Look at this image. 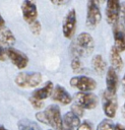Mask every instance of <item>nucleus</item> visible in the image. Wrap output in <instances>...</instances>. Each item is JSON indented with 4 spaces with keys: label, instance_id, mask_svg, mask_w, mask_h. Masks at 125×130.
Here are the masks:
<instances>
[{
    "label": "nucleus",
    "instance_id": "24",
    "mask_svg": "<svg viewBox=\"0 0 125 130\" xmlns=\"http://www.w3.org/2000/svg\"><path fill=\"white\" fill-rule=\"evenodd\" d=\"M29 29L32 30V32L34 35H39L41 32V29H42V26H41V22L39 20H36L35 22L30 23L29 24Z\"/></svg>",
    "mask_w": 125,
    "mask_h": 130
},
{
    "label": "nucleus",
    "instance_id": "23",
    "mask_svg": "<svg viewBox=\"0 0 125 130\" xmlns=\"http://www.w3.org/2000/svg\"><path fill=\"white\" fill-rule=\"evenodd\" d=\"M71 68L76 73H79V72L82 71V65H81V62H80L79 58H73L72 59V61H71Z\"/></svg>",
    "mask_w": 125,
    "mask_h": 130
},
{
    "label": "nucleus",
    "instance_id": "35",
    "mask_svg": "<svg viewBox=\"0 0 125 130\" xmlns=\"http://www.w3.org/2000/svg\"><path fill=\"white\" fill-rule=\"evenodd\" d=\"M63 130H72V129H68V128H64L63 127Z\"/></svg>",
    "mask_w": 125,
    "mask_h": 130
},
{
    "label": "nucleus",
    "instance_id": "25",
    "mask_svg": "<svg viewBox=\"0 0 125 130\" xmlns=\"http://www.w3.org/2000/svg\"><path fill=\"white\" fill-rule=\"evenodd\" d=\"M29 103L32 104V106H33L35 109H42V108L44 107V103H43V102L34 100V99H32V98H29Z\"/></svg>",
    "mask_w": 125,
    "mask_h": 130
},
{
    "label": "nucleus",
    "instance_id": "32",
    "mask_svg": "<svg viewBox=\"0 0 125 130\" xmlns=\"http://www.w3.org/2000/svg\"><path fill=\"white\" fill-rule=\"evenodd\" d=\"M123 86H124V91H125V74L123 76Z\"/></svg>",
    "mask_w": 125,
    "mask_h": 130
},
{
    "label": "nucleus",
    "instance_id": "33",
    "mask_svg": "<svg viewBox=\"0 0 125 130\" xmlns=\"http://www.w3.org/2000/svg\"><path fill=\"white\" fill-rule=\"evenodd\" d=\"M123 115H124V118H125V103L123 105Z\"/></svg>",
    "mask_w": 125,
    "mask_h": 130
},
{
    "label": "nucleus",
    "instance_id": "3",
    "mask_svg": "<svg viewBox=\"0 0 125 130\" xmlns=\"http://www.w3.org/2000/svg\"><path fill=\"white\" fill-rule=\"evenodd\" d=\"M42 74L40 72H20L16 75L14 82L22 88L37 87L42 82Z\"/></svg>",
    "mask_w": 125,
    "mask_h": 130
},
{
    "label": "nucleus",
    "instance_id": "17",
    "mask_svg": "<svg viewBox=\"0 0 125 130\" xmlns=\"http://www.w3.org/2000/svg\"><path fill=\"white\" fill-rule=\"evenodd\" d=\"M110 62L111 67L114 68L116 71H120L123 68V60L120 56V52L113 46L110 51Z\"/></svg>",
    "mask_w": 125,
    "mask_h": 130
},
{
    "label": "nucleus",
    "instance_id": "18",
    "mask_svg": "<svg viewBox=\"0 0 125 130\" xmlns=\"http://www.w3.org/2000/svg\"><path fill=\"white\" fill-rule=\"evenodd\" d=\"M91 65H92L93 70L99 75H102L106 71V68H107L106 61L104 60V58L102 57V55H99V54L98 55H95L92 57V59H91Z\"/></svg>",
    "mask_w": 125,
    "mask_h": 130
},
{
    "label": "nucleus",
    "instance_id": "26",
    "mask_svg": "<svg viewBox=\"0 0 125 130\" xmlns=\"http://www.w3.org/2000/svg\"><path fill=\"white\" fill-rule=\"evenodd\" d=\"M77 130H92V127H91V124L88 121H84L78 126Z\"/></svg>",
    "mask_w": 125,
    "mask_h": 130
},
{
    "label": "nucleus",
    "instance_id": "20",
    "mask_svg": "<svg viewBox=\"0 0 125 130\" xmlns=\"http://www.w3.org/2000/svg\"><path fill=\"white\" fill-rule=\"evenodd\" d=\"M19 130H42V128L34 121L29 119H21L17 123Z\"/></svg>",
    "mask_w": 125,
    "mask_h": 130
},
{
    "label": "nucleus",
    "instance_id": "15",
    "mask_svg": "<svg viewBox=\"0 0 125 130\" xmlns=\"http://www.w3.org/2000/svg\"><path fill=\"white\" fill-rule=\"evenodd\" d=\"M54 90V84L52 81H47L45 83V85L39 89H36L33 91L32 93V99L43 102V100H46L47 98H49L50 95H52Z\"/></svg>",
    "mask_w": 125,
    "mask_h": 130
},
{
    "label": "nucleus",
    "instance_id": "11",
    "mask_svg": "<svg viewBox=\"0 0 125 130\" xmlns=\"http://www.w3.org/2000/svg\"><path fill=\"white\" fill-rule=\"evenodd\" d=\"M21 12L23 19L28 23V25L37 20L38 17V9L37 5L33 1H23L21 4Z\"/></svg>",
    "mask_w": 125,
    "mask_h": 130
},
{
    "label": "nucleus",
    "instance_id": "4",
    "mask_svg": "<svg viewBox=\"0 0 125 130\" xmlns=\"http://www.w3.org/2000/svg\"><path fill=\"white\" fill-rule=\"evenodd\" d=\"M70 85L77 88L79 92H90L96 89L97 82L93 78L85 75H76L70 79Z\"/></svg>",
    "mask_w": 125,
    "mask_h": 130
},
{
    "label": "nucleus",
    "instance_id": "12",
    "mask_svg": "<svg viewBox=\"0 0 125 130\" xmlns=\"http://www.w3.org/2000/svg\"><path fill=\"white\" fill-rule=\"evenodd\" d=\"M118 75H117V71L112 68L109 67L107 69V73H106V87H107V91L111 94L116 95L117 92V88H118Z\"/></svg>",
    "mask_w": 125,
    "mask_h": 130
},
{
    "label": "nucleus",
    "instance_id": "14",
    "mask_svg": "<svg viewBox=\"0 0 125 130\" xmlns=\"http://www.w3.org/2000/svg\"><path fill=\"white\" fill-rule=\"evenodd\" d=\"M52 99L62 105H68L72 102L71 94L62 85H59V84L54 87V90L52 93Z\"/></svg>",
    "mask_w": 125,
    "mask_h": 130
},
{
    "label": "nucleus",
    "instance_id": "21",
    "mask_svg": "<svg viewBox=\"0 0 125 130\" xmlns=\"http://www.w3.org/2000/svg\"><path fill=\"white\" fill-rule=\"evenodd\" d=\"M115 126L116 125H114L111 120L105 119L99 123V125L97 126V130H115Z\"/></svg>",
    "mask_w": 125,
    "mask_h": 130
},
{
    "label": "nucleus",
    "instance_id": "31",
    "mask_svg": "<svg viewBox=\"0 0 125 130\" xmlns=\"http://www.w3.org/2000/svg\"><path fill=\"white\" fill-rule=\"evenodd\" d=\"M115 130H125V127L123 125H121V124H117L115 126Z\"/></svg>",
    "mask_w": 125,
    "mask_h": 130
},
{
    "label": "nucleus",
    "instance_id": "10",
    "mask_svg": "<svg viewBox=\"0 0 125 130\" xmlns=\"http://www.w3.org/2000/svg\"><path fill=\"white\" fill-rule=\"evenodd\" d=\"M75 103L84 110H91L98 106L99 99L92 92H77L75 94Z\"/></svg>",
    "mask_w": 125,
    "mask_h": 130
},
{
    "label": "nucleus",
    "instance_id": "30",
    "mask_svg": "<svg viewBox=\"0 0 125 130\" xmlns=\"http://www.w3.org/2000/svg\"><path fill=\"white\" fill-rule=\"evenodd\" d=\"M4 27H6V26H5V20H4V18L2 17V15H1V13H0V29H2V28H4Z\"/></svg>",
    "mask_w": 125,
    "mask_h": 130
},
{
    "label": "nucleus",
    "instance_id": "13",
    "mask_svg": "<svg viewBox=\"0 0 125 130\" xmlns=\"http://www.w3.org/2000/svg\"><path fill=\"white\" fill-rule=\"evenodd\" d=\"M114 37V47L119 51L123 52L125 50V29L121 23H117L113 29Z\"/></svg>",
    "mask_w": 125,
    "mask_h": 130
},
{
    "label": "nucleus",
    "instance_id": "34",
    "mask_svg": "<svg viewBox=\"0 0 125 130\" xmlns=\"http://www.w3.org/2000/svg\"><path fill=\"white\" fill-rule=\"evenodd\" d=\"M0 130H7V129L4 126H0Z\"/></svg>",
    "mask_w": 125,
    "mask_h": 130
},
{
    "label": "nucleus",
    "instance_id": "16",
    "mask_svg": "<svg viewBox=\"0 0 125 130\" xmlns=\"http://www.w3.org/2000/svg\"><path fill=\"white\" fill-rule=\"evenodd\" d=\"M62 119H63V127L64 128H68V129L74 130L75 128H78V126L80 125L79 118L77 116H75L71 112H67L63 116Z\"/></svg>",
    "mask_w": 125,
    "mask_h": 130
},
{
    "label": "nucleus",
    "instance_id": "19",
    "mask_svg": "<svg viewBox=\"0 0 125 130\" xmlns=\"http://www.w3.org/2000/svg\"><path fill=\"white\" fill-rule=\"evenodd\" d=\"M15 41L16 40L13 32L8 27L0 29V42L2 43V45L4 44L6 46H12L15 44Z\"/></svg>",
    "mask_w": 125,
    "mask_h": 130
},
{
    "label": "nucleus",
    "instance_id": "27",
    "mask_svg": "<svg viewBox=\"0 0 125 130\" xmlns=\"http://www.w3.org/2000/svg\"><path fill=\"white\" fill-rule=\"evenodd\" d=\"M6 58V49L3 48V45L0 42V61H4Z\"/></svg>",
    "mask_w": 125,
    "mask_h": 130
},
{
    "label": "nucleus",
    "instance_id": "7",
    "mask_svg": "<svg viewBox=\"0 0 125 130\" xmlns=\"http://www.w3.org/2000/svg\"><path fill=\"white\" fill-rule=\"evenodd\" d=\"M102 105H103V111L105 115L109 119L114 118L116 115L117 105H118L116 95L111 94L107 90H105L102 94Z\"/></svg>",
    "mask_w": 125,
    "mask_h": 130
},
{
    "label": "nucleus",
    "instance_id": "22",
    "mask_svg": "<svg viewBox=\"0 0 125 130\" xmlns=\"http://www.w3.org/2000/svg\"><path fill=\"white\" fill-rule=\"evenodd\" d=\"M71 113H73L75 116H77L78 118H80V117H82L83 114H84V109L81 108L78 104L73 103L72 106H71Z\"/></svg>",
    "mask_w": 125,
    "mask_h": 130
},
{
    "label": "nucleus",
    "instance_id": "6",
    "mask_svg": "<svg viewBox=\"0 0 125 130\" xmlns=\"http://www.w3.org/2000/svg\"><path fill=\"white\" fill-rule=\"evenodd\" d=\"M76 11L75 9H70L64 19H63V24H62V31H63V36L66 39H71L75 32V28H76Z\"/></svg>",
    "mask_w": 125,
    "mask_h": 130
},
{
    "label": "nucleus",
    "instance_id": "1",
    "mask_svg": "<svg viewBox=\"0 0 125 130\" xmlns=\"http://www.w3.org/2000/svg\"><path fill=\"white\" fill-rule=\"evenodd\" d=\"M93 48H95L93 39L87 32L79 34L70 46V50L74 58L89 56L92 53Z\"/></svg>",
    "mask_w": 125,
    "mask_h": 130
},
{
    "label": "nucleus",
    "instance_id": "8",
    "mask_svg": "<svg viewBox=\"0 0 125 130\" xmlns=\"http://www.w3.org/2000/svg\"><path fill=\"white\" fill-rule=\"evenodd\" d=\"M6 57L18 69L25 68L28 63V57L23 52H21L17 49L11 48V47L6 49Z\"/></svg>",
    "mask_w": 125,
    "mask_h": 130
},
{
    "label": "nucleus",
    "instance_id": "28",
    "mask_svg": "<svg viewBox=\"0 0 125 130\" xmlns=\"http://www.w3.org/2000/svg\"><path fill=\"white\" fill-rule=\"evenodd\" d=\"M121 14H122L123 20L125 22V2H122L121 3Z\"/></svg>",
    "mask_w": 125,
    "mask_h": 130
},
{
    "label": "nucleus",
    "instance_id": "29",
    "mask_svg": "<svg viewBox=\"0 0 125 130\" xmlns=\"http://www.w3.org/2000/svg\"><path fill=\"white\" fill-rule=\"evenodd\" d=\"M51 3L54 4V5H65L68 2L67 1H51Z\"/></svg>",
    "mask_w": 125,
    "mask_h": 130
},
{
    "label": "nucleus",
    "instance_id": "9",
    "mask_svg": "<svg viewBox=\"0 0 125 130\" xmlns=\"http://www.w3.org/2000/svg\"><path fill=\"white\" fill-rule=\"evenodd\" d=\"M121 12V3L117 0H109L106 3V20L109 24L116 25L118 23L119 15Z\"/></svg>",
    "mask_w": 125,
    "mask_h": 130
},
{
    "label": "nucleus",
    "instance_id": "2",
    "mask_svg": "<svg viewBox=\"0 0 125 130\" xmlns=\"http://www.w3.org/2000/svg\"><path fill=\"white\" fill-rule=\"evenodd\" d=\"M36 118L39 122L50 125L54 130H63V119L60 108L57 105L48 106L44 112L37 113Z\"/></svg>",
    "mask_w": 125,
    "mask_h": 130
},
{
    "label": "nucleus",
    "instance_id": "5",
    "mask_svg": "<svg viewBox=\"0 0 125 130\" xmlns=\"http://www.w3.org/2000/svg\"><path fill=\"white\" fill-rule=\"evenodd\" d=\"M102 19V13L97 1H88L86 5V26L88 28H95Z\"/></svg>",
    "mask_w": 125,
    "mask_h": 130
}]
</instances>
